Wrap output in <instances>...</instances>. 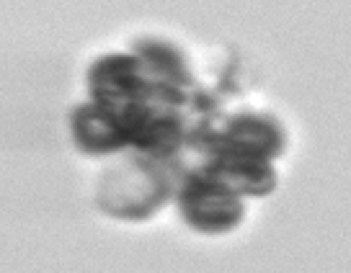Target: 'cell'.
Masks as SVG:
<instances>
[{"mask_svg": "<svg viewBox=\"0 0 351 273\" xmlns=\"http://www.w3.org/2000/svg\"><path fill=\"white\" fill-rule=\"evenodd\" d=\"M184 173L134 150H124L101 173L96 204L114 219L143 222L176 194Z\"/></svg>", "mask_w": 351, "mask_h": 273, "instance_id": "1", "label": "cell"}, {"mask_svg": "<svg viewBox=\"0 0 351 273\" xmlns=\"http://www.w3.org/2000/svg\"><path fill=\"white\" fill-rule=\"evenodd\" d=\"M176 201L189 227L207 235L230 232L243 222L241 196L197 173H184L176 186Z\"/></svg>", "mask_w": 351, "mask_h": 273, "instance_id": "2", "label": "cell"}, {"mask_svg": "<svg viewBox=\"0 0 351 273\" xmlns=\"http://www.w3.org/2000/svg\"><path fill=\"white\" fill-rule=\"evenodd\" d=\"M186 173H197L238 196H266L276 186V170L269 160L243 157V155H204L189 165Z\"/></svg>", "mask_w": 351, "mask_h": 273, "instance_id": "3", "label": "cell"}, {"mask_svg": "<svg viewBox=\"0 0 351 273\" xmlns=\"http://www.w3.org/2000/svg\"><path fill=\"white\" fill-rule=\"evenodd\" d=\"M70 127H73V140L77 150L90 157H106V155H119L130 150V140L119 119L96 101L80 103L73 111Z\"/></svg>", "mask_w": 351, "mask_h": 273, "instance_id": "4", "label": "cell"}, {"mask_svg": "<svg viewBox=\"0 0 351 273\" xmlns=\"http://www.w3.org/2000/svg\"><path fill=\"white\" fill-rule=\"evenodd\" d=\"M132 52L143 60L147 70L153 73L160 83L165 86L181 88L186 93H197V80L189 70L184 55L176 49L171 42H163V39H137Z\"/></svg>", "mask_w": 351, "mask_h": 273, "instance_id": "5", "label": "cell"}]
</instances>
